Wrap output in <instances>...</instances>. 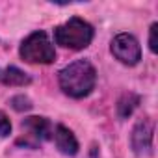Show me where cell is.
<instances>
[{
    "mask_svg": "<svg viewBox=\"0 0 158 158\" xmlns=\"http://www.w3.org/2000/svg\"><path fill=\"white\" fill-rule=\"evenodd\" d=\"M58 82L65 95L73 99H82L93 91L97 82V71L88 60H76L60 71Z\"/></svg>",
    "mask_w": 158,
    "mask_h": 158,
    "instance_id": "1",
    "label": "cell"
},
{
    "mask_svg": "<svg viewBox=\"0 0 158 158\" xmlns=\"http://www.w3.org/2000/svg\"><path fill=\"white\" fill-rule=\"evenodd\" d=\"M56 45L71 50H82L93 41V26L80 17H71L54 30Z\"/></svg>",
    "mask_w": 158,
    "mask_h": 158,
    "instance_id": "2",
    "label": "cell"
},
{
    "mask_svg": "<svg viewBox=\"0 0 158 158\" xmlns=\"http://www.w3.org/2000/svg\"><path fill=\"white\" fill-rule=\"evenodd\" d=\"M19 54L23 61L32 65H48L56 60L54 45L45 32H34L26 39H23L19 47Z\"/></svg>",
    "mask_w": 158,
    "mask_h": 158,
    "instance_id": "3",
    "label": "cell"
},
{
    "mask_svg": "<svg viewBox=\"0 0 158 158\" xmlns=\"http://www.w3.org/2000/svg\"><path fill=\"white\" fill-rule=\"evenodd\" d=\"M110 50L125 65H136L141 60V47L132 34H117L110 43Z\"/></svg>",
    "mask_w": 158,
    "mask_h": 158,
    "instance_id": "4",
    "label": "cell"
},
{
    "mask_svg": "<svg viewBox=\"0 0 158 158\" xmlns=\"http://www.w3.org/2000/svg\"><path fill=\"white\" fill-rule=\"evenodd\" d=\"M130 141H132V147L138 154L151 152V149H152V123L147 119L138 121L134 130H132Z\"/></svg>",
    "mask_w": 158,
    "mask_h": 158,
    "instance_id": "5",
    "label": "cell"
},
{
    "mask_svg": "<svg viewBox=\"0 0 158 158\" xmlns=\"http://www.w3.org/2000/svg\"><path fill=\"white\" fill-rule=\"evenodd\" d=\"M54 141H56L58 151L67 156H74L78 152V141H76L73 130H69L63 125H58L54 128Z\"/></svg>",
    "mask_w": 158,
    "mask_h": 158,
    "instance_id": "6",
    "label": "cell"
},
{
    "mask_svg": "<svg viewBox=\"0 0 158 158\" xmlns=\"http://www.w3.org/2000/svg\"><path fill=\"white\" fill-rule=\"evenodd\" d=\"M23 128L24 132H28V136H32L35 141H43L50 138L52 132V125L48 123V119L45 117H26L23 121Z\"/></svg>",
    "mask_w": 158,
    "mask_h": 158,
    "instance_id": "7",
    "label": "cell"
},
{
    "mask_svg": "<svg viewBox=\"0 0 158 158\" xmlns=\"http://www.w3.org/2000/svg\"><path fill=\"white\" fill-rule=\"evenodd\" d=\"M0 80H2V84H6V86H28L32 82V78L24 71L17 69V67H8L2 73V76H0Z\"/></svg>",
    "mask_w": 158,
    "mask_h": 158,
    "instance_id": "8",
    "label": "cell"
},
{
    "mask_svg": "<svg viewBox=\"0 0 158 158\" xmlns=\"http://www.w3.org/2000/svg\"><path fill=\"white\" fill-rule=\"evenodd\" d=\"M138 102H139L138 95H134V93H128V95H125V97L119 101V104H117L119 117H128V115L134 112V108L138 106Z\"/></svg>",
    "mask_w": 158,
    "mask_h": 158,
    "instance_id": "9",
    "label": "cell"
},
{
    "mask_svg": "<svg viewBox=\"0 0 158 158\" xmlns=\"http://www.w3.org/2000/svg\"><path fill=\"white\" fill-rule=\"evenodd\" d=\"M11 106L17 110V112H26V110H30L32 108V101L28 99V97H24V95H15V97H11Z\"/></svg>",
    "mask_w": 158,
    "mask_h": 158,
    "instance_id": "10",
    "label": "cell"
},
{
    "mask_svg": "<svg viewBox=\"0 0 158 158\" xmlns=\"http://www.w3.org/2000/svg\"><path fill=\"white\" fill-rule=\"evenodd\" d=\"M10 134H11V121L2 110H0V138H6Z\"/></svg>",
    "mask_w": 158,
    "mask_h": 158,
    "instance_id": "11",
    "label": "cell"
},
{
    "mask_svg": "<svg viewBox=\"0 0 158 158\" xmlns=\"http://www.w3.org/2000/svg\"><path fill=\"white\" fill-rule=\"evenodd\" d=\"M156 28H158V24H152L151 26V35H149V47H151L152 52H156Z\"/></svg>",
    "mask_w": 158,
    "mask_h": 158,
    "instance_id": "12",
    "label": "cell"
}]
</instances>
